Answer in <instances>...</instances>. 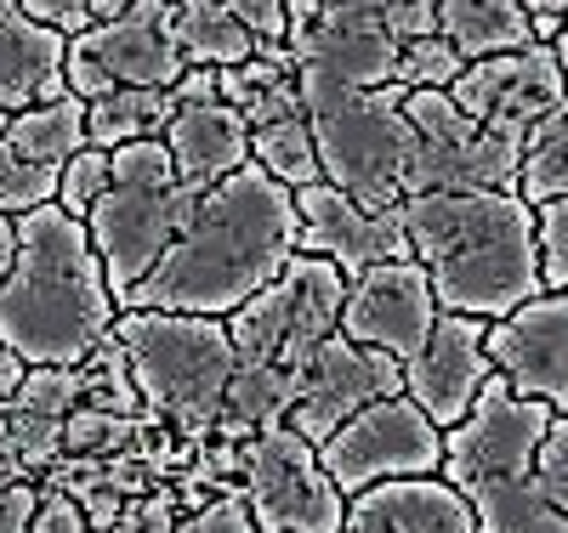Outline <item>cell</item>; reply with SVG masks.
Masks as SVG:
<instances>
[{
	"label": "cell",
	"mask_w": 568,
	"mask_h": 533,
	"mask_svg": "<svg viewBox=\"0 0 568 533\" xmlns=\"http://www.w3.org/2000/svg\"><path fill=\"white\" fill-rule=\"evenodd\" d=\"M296 256H302L296 193L278 187L262 165H245L240 176L205 193L194 227L176 238L154 278L120 312H182L227 324Z\"/></svg>",
	"instance_id": "cell-1"
},
{
	"label": "cell",
	"mask_w": 568,
	"mask_h": 533,
	"mask_svg": "<svg viewBox=\"0 0 568 533\" xmlns=\"http://www.w3.org/2000/svg\"><path fill=\"white\" fill-rule=\"evenodd\" d=\"M114 324L120 301L91 227L58 205L18 216V267L0 284V347L29 369H85Z\"/></svg>",
	"instance_id": "cell-2"
},
{
	"label": "cell",
	"mask_w": 568,
	"mask_h": 533,
	"mask_svg": "<svg viewBox=\"0 0 568 533\" xmlns=\"http://www.w3.org/2000/svg\"><path fill=\"white\" fill-rule=\"evenodd\" d=\"M404 233L438 307L455 318L500 324L546 296L535 211L517 193H420L404 199Z\"/></svg>",
	"instance_id": "cell-3"
},
{
	"label": "cell",
	"mask_w": 568,
	"mask_h": 533,
	"mask_svg": "<svg viewBox=\"0 0 568 533\" xmlns=\"http://www.w3.org/2000/svg\"><path fill=\"white\" fill-rule=\"evenodd\" d=\"M551 420V403L517 398L495 375L478 409L444 431V482L471 505L478 533H568V516L540 489Z\"/></svg>",
	"instance_id": "cell-4"
},
{
	"label": "cell",
	"mask_w": 568,
	"mask_h": 533,
	"mask_svg": "<svg viewBox=\"0 0 568 533\" xmlns=\"http://www.w3.org/2000/svg\"><path fill=\"white\" fill-rule=\"evenodd\" d=\"M114 341L131 363L142 409L154 420H171L187 443L216 438L222 398L240 369L227 324L182 312H120Z\"/></svg>",
	"instance_id": "cell-5"
},
{
	"label": "cell",
	"mask_w": 568,
	"mask_h": 533,
	"mask_svg": "<svg viewBox=\"0 0 568 533\" xmlns=\"http://www.w3.org/2000/svg\"><path fill=\"white\" fill-rule=\"evenodd\" d=\"M409 91H353V96H324L307 109L324 182L342 187L364 211H398L409 199L415 176V125L404 114Z\"/></svg>",
	"instance_id": "cell-6"
},
{
	"label": "cell",
	"mask_w": 568,
	"mask_h": 533,
	"mask_svg": "<svg viewBox=\"0 0 568 533\" xmlns=\"http://www.w3.org/2000/svg\"><path fill=\"white\" fill-rule=\"evenodd\" d=\"M291 58L307 109L324 96L398 85L404 45L387 34V7L375 0H291Z\"/></svg>",
	"instance_id": "cell-7"
},
{
	"label": "cell",
	"mask_w": 568,
	"mask_h": 533,
	"mask_svg": "<svg viewBox=\"0 0 568 533\" xmlns=\"http://www.w3.org/2000/svg\"><path fill=\"white\" fill-rule=\"evenodd\" d=\"M347 312V273L318 256H296L256 301H245L227 318V341L240 363H273V369H302L329 335H342Z\"/></svg>",
	"instance_id": "cell-8"
},
{
	"label": "cell",
	"mask_w": 568,
	"mask_h": 533,
	"mask_svg": "<svg viewBox=\"0 0 568 533\" xmlns=\"http://www.w3.org/2000/svg\"><path fill=\"white\" fill-rule=\"evenodd\" d=\"M404 114L415 125L409 199H420V193H517L524 142L466 120L449 91H409Z\"/></svg>",
	"instance_id": "cell-9"
},
{
	"label": "cell",
	"mask_w": 568,
	"mask_h": 533,
	"mask_svg": "<svg viewBox=\"0 0 568 533\" xmlns=\"http://www.w3.org/2000/svg\"><path fill=\"white\" fill-rule=\"evenodd\" d=\"M240 489L256 533H347V494L324 471L318 449L291 426L240 449Z\"/></svg>",
	"instance_id": "cell-10"
},
{
	"label": "cell",
	"mask_w": 568,
	"mask_h": 533,
	"mask_svg": "<svg viewBox=\"0 0 568 533\" xmlns=\"http://www.w3.org/2000/svg\"><path fill=\"white\" fill-rule=\"evenodd\" d=\"M200 205H205L200 187L171 182V187H114L109 199L85 216L91 245L103 256V273H109V289H114L120 307L154 278V267L171 256V245L194 227Z\"/></svg>",
	"instance_id": "cell-11"
},
{
	"label": "cell",
	"mask_w": 568,
	"mask_h": 533,
	"mask_svg": "<svg viewBox=\"0 0 568 533\" xmlns=\"http://www.w3.org/2000/svg\"><path fill=\"white\" fill-rule=\"evenodd\" d=\"M171 0H131L120 23H98L91 34L69 40V96L103 103L109 91H176L187 74L182 52L165 34Z\"/></svg>",
	"instance_id": "cell-12"
},
{
	"label": "cell",
	"mask_w": 568,
	"mask_h": 533,
	"mask_svg": "<svg viewBox=\"0 0 568 533\" xmlns=\"http://www.w3.org/2000/svg\"><path fill=\"white\" fill-rule=\"evenodd\" d=\"M318 460L336 476V489L347 500H358L369 489H382V482L444 476V431L420 414V403L387 398V403H369L364 414H353L318 449Z\"/></svg>",
	"instance_id": "cell-13"
},
{
	"label": "cell",
	"mask_w": 568,
	"mask_h": 533,
	"mask_svg": "<svg viewBox=\"0 0 568 533\" xmlns=\"http://www.w3.org/2000/svg\"><path fill=\"white\" fill-rule=\"evenodd\" d=\"M387 398H404V363L347 341V335H329V341L296 369L291 431L307 438L313 449H324L353 414H364L369 403H387Z\"/></svg>",
	"instance_id": "cell-14"
},
{
	"label": "cell",
	"mask_w": 568,
	"mask_h": 533,
	"mask_svg": "<svg viewBox=\"0 0 568 533\" xmlns=\"http://www.w3.org/2000/svg\"><path fill=\"white\" fill-rule=\"evenodd\" d=\"M449 96H455V109L466 120H478L484 131L529 142L551 114L568 109V80H562V63H557V45H529V52H511V58L471 63Z\"/></svg>",
	"instance_id": "cell-15"
},
{
	"label": "cell",
	"mask_w": 568,
	"mask_h": 533,
	"mask_svg": "<svg viewBox=\"0 0 568 533\" xmlns=\"http://www.w3.org/2000/svg\"><path fill=\"white\" fill-rule=\"evenodd\" d=\"M444 307L433 296V278L420 262H387L369 267L364 278L347 284V312H342V335L369 352H387L398 363H409L426 341H433Z\"/></svg>",
	"instance_id": "cell-16"
},
{
	"label": "cell",
	"mask_w": 568,
	"mask_h": 533,
	"mask_svg": "<svg viewBox=\"0 0 568 533\" xmlns=\"http://www.w3.org/2000/svg\"><path fill=\"white\" fill-rule=\"evenodd\" d=\"M296 216H302V256L342 267L347 284L364 278L369 267L415 262L409 233H404V205L398 211H364L342 187L313 182V187L296 193Z\"/></svg>",
	"instance_id": "cell-17"
},
{
	"label": "cell",
	"mask_w": 568,
	"mask_h": 533,
	"mask_svg": "<svg viewBox=\"0 0 568 533\" xmlns=\"http://www.w3.org/2000/svg\"><path fill=\"white\" fill-rule=\"evenodd\" d=\"M489 380H495L489 324L444 312L438 329H433V341L404 363V398L420 403V414L433 420L438 431H455L471 409H478Z\"/></svg>",
	"instance_id": "cell-18"
},
{
	"label": "cell",
	"mask_w": 568,
	"mask_h": 533,
	"mask_svg": "<svg viewBox=\"0 0 568 533\" xmlns=\"http://www.w3.org/2000/svg\"><path fill=\"white\" fill-rule=\"evenodd\" d=\"M69 96V40L23 12V0H0V114H29Z\"/></svg>",
	"instance_id": "cell-19"
},
{
	"label": "cell",
	"mask_w": 568,
	"mask_h": 533,
	"mask_svg": "<svg viewBox=\"0 0 568 533\" xmlns=\"http://www.w3.org/2000/svg\"><path fill=\"white\" fill-rule=\"evenodd\" d=\"M109 533H256L240 482L187 476L182 489H154L125 505Z\"/></svg>",
	"instance_id": "cell-20"
},
{
	"label": "cell",
	"mask_w": 568,
	"mask_h": 533,
	"mask_svg": "<svg viewBox=\"0 0 568 533\" xmlns=\"http://www.w3.org/2000/svg\"><path fill=\"white\" fill-rule=\"evenodd\" d=\"M347 533H478V516L444 476H404L358 494L347 505Z\"/></svg>",
	"instance_id": "cell-21"
},
{
	"label": "cell",
	"mask_w": 568,
	"mask_h": 533,
	"mask_svg": "<svg viewBox=\"0 0 568 533\" xmlns=\"http://www.w3.org/2000/svg\"><path fill=\"white\" fill-rule=\"evenodd\" d=\"M165 148H171L176 176L187 187L211 193L251 165V125L227 103H194V109H176V120L165 131Z\"/></svg>",
	"instance_id": "cell-22"
},
{
	"label": "cell",
	"mask_w": 568,
	"mask_h": 533,
	"mask_svg": "<svg viewBox=\"0 0 568 533\" xmlns=\"http://www.w3.org/2000/svg\"><path fill=\"white\" fill-rule=\"evenodd\" d=\"M216 91L233 114H245L251 131L278 125V120H307V96H302V74L291 45H256V58L240 69H222Z\"/></svg>",
	"instance_id": "cell-23"
},
{
	"label": "cell",
	"mask_w": 568,
	"mask_h": 533,
	"mask_svg": "<svg viewBox=\"0 0 568 533\" xmlns=\"http://www.w3.org/2000/svg\"><path fill=\"white\" fill-rule=\"evenodd\" d=\"M438 34L466 58V69L540 45L524 0H438Z\"/></svg>",
	"instance_id": "cell-24"
},
{
	"label": "cell",
	"mask_w": 568,
	"mask_h": 533,
	"mask_svg": "<svg viewBox=\"0 0 568 533\" xmlns=\"http://www.w3.org/2000/svg\"><path fill=\"white\" fill-rule=\"evenodd\" d=\"M296 414V375L273 369V363H240L233 369V386L222 398V420H216V443L245 449L267 431L291 426Z\"/></svg>",
	"instance_id": "cell-25"
},
{
	"label": "cell",
	"mask_w": 568,
	"mask_h": 533,
	"mask_svg": "<svg viewBox=\"0 0 568 533\" xmlns=\"http://www.w3.org/2000/svg\"><path fill=\"white\" fill-rule=\"evenodd\" d=\"M165 34L182 52L187 69H240L256 58V40L251 29L233 18L227 0H182V7L165 12Z\"/></svg>",
	"instance_id": "cell-26"
},
{
	"label": "cell",
	"mask_w": 568,
	"mask_h": 533,
	"mask_svg": "<svg viewBox=\"0 0 568 533\" xmlns=\"http://www.w3.org/2000/svg\"><path fill=\"white\" fill-rule=\"evenodd\" d=\"M171 120V91H109L103 103L85 109V142L103 154H120L131 142H165Z\"/></svg>",
	"instance_id": "cell-27"
},
{
	"label": "cell",
	"mask_w": 568,
	"mask_h": 533,
	"mask_svg": "<svg viewBox=\"0 0 568 533\" xmlns=\"http://www.w3.org/2000/svg\"><path fill=\"white\" fill-rule=\"evenodd\" d=\"M7 148L23 160V165H45V171H63L69 160H80L91 142H85V103L63 96V103H45V109H29L12 120L7 131Z\"/></svg>",
	"instance_id": "cell-28"
},
{
	"label": "cell",
	"mask_w": 568,
	"mask_h": 533,
	"mask_svg": "<svg viewBox=\"0 0 568 533\" xmlns=\"http://www.w3.org/2000/svg\"><path fill=\"white\" fill-rule=\"evenodd\" d=\"M251 165H262L278 187H291V193L324 182L318 142H313V125L307 120H278V125L251 131Z\"/></svg>",
	"instance_id": "cell-29"
},
{
	"label": "cell",
	"mask_w": 568,
	"mask_h": 533,
	"mask_svg": "<svg viewBox=\"0 0 568 533\" xmlns=\"http://www.w3.org/2000/svg\"><path fill=\"white\" fill-rule=\"evenodd\" d=\"M517 199L529 211L568 199V109L551 114L529 142H524V176H517Z\"/></svg>",
	"instance_id": "cell-30"
},
{
	"label": "cell",
	"mask_w": 568,
	"mask_h": 533,
	"mask_svg": "<svg viewBox=\"0 0 568 533\" xmlns=\"http://www.w3.org/2000/svg\"><path fill=\"white\" fill-rule=\"evenodd\" d=\"M85 403V369H29L23 392L7 403L18 414H40V420H63Z\"/></svg>",
	"instance_id": "cell-31"
},
{
	"label": "cell",
	"mask_w": 568,
	"mask_h": 533,
	"mask_svg": "<svg viewBox=\"0 0 568 533\" xmlns=\"http://www.w3.org/2000/svg\"><path fill=\"white\" fill-rule=\"evenodd\" d=\"M114 193V154H103V148H85L80 160H69L63 165V176H58V211H69V216H91L103 199Z\"/></svg>",
	"instance_id": "cell-32"
},
{
	"label": "cell",
	"mask_w": 568,
	"mask_h": 533,
	"mask_svg": "<svg viewBox=\"0 0 568 533\" xmlns=\"http://www.w3.org/2000/svg\"><path fill=\"white\" fill-rule=\"evenodd\" d=\"M466 74V58L444 34L420 40V45H404V63H398V85L404 91H455Z\"/></svg>",
	"instance_id": "cell-33"
},
{
	"label": "cell",
	"mask_w": 568,
	"mask_h": 533,
	"mask_svg": "<svg viewBox=\"0 0 568 533\" xmlns=\"http://www.w3.org/2000/svg\"><path fill=\"white\" fill-rule=\"evenodd\" d=\"M535 250H540L546 296H562V289H568V199L535 211Z\"/></svg>",
	"instance_id": "cell-34"
},
{
	"label": "cell",
	"mask_w": 568,
	"mask_h": 533,
	"mask_svg": "<svg viewBox=\"0 0 568 533\" xmlns=\"http://www.w3.org/2000/svg\"><path fill=\"white\" fill-rule=\"evenodd\" d=\"M171 182L182 176L165 142H131V148L114 154V187H171Z\"/></svg>",
	"instance_id": "cell-35"
},
{
	"label": "cell",
	"mask_w": 568,
	"mask_h": 533,
	"mask_svg": "<svg viewBox=\"0 0 568 533\" xmlns=\"http://www.w3.org/2000/svg\"><path fill=\"white\" fill-rule=\"evenodd\" d=\"M63 449H69L63 420H40V414L12 409V454H18V465H52Z\"/></svg>",
	"instance_id": "cell-36"
},
{
	"label": "cell",
	"mask_w": 568,
	"mask_h": 533,
	"mask_svg": "<svg viewBox=\"0 0 568 533\" xmlns=\"http://www.w3.org/2000/svg\"><path fill=\"white\" fill-rule=\"evenodd\" d=\"M227 7L251 29L256 45H284L291 40V7H284V0H227Z\"/></svg>",
	"instance_id": "cell-37"
},
{
	"label": "cell",
	"mask_w": 568,
	"mask_h": 533,
	"mask_svg": "<svg viewBox=\"0 0 568 533\" xmlns=\"http://www.w3.org/2000/svg\"><path fill=\"white\" fill-rule=\"evenodd\" d=\"M540 489H546V500L568 516V414L551 420V438H546V449H540Z\"/></svg>",
	"instance_id": "cell-38"
},
{
	"label": "cell",
	"mask_w": 568,
	"mask_h": 533,
	"mask_svg": "<svg viewBox=\"0 0 568 533\" xmlns=\"http://www.w3.org/2000/svg\"><path fill=\"white\" fill-rule=\"evenodd\" d=\"M23 12L45 29H58L63 40H80L98 29V12H91V0H23Z\"/></svg>",
	"instance_id": "cell-39"
},
{
	"label": "cell",
	"mask_w": 568,
	"mask_h": 533,
	"mask_svg": "<svg viewBox=\"0 0 568 533\" xmlns=\"http://www.w3.org/2000/svg\"><path fill=\"white\" fill-rule=\"evenodd\" d=\"M387 34L398 45H420L438 34V0H387Z\"/></svg>",
	"instance_id": "cell-40"
},
{
	"label": "cell",
	"mask_w": 568,
	"mask_h": 533,
	"mask_svg": "<svg viewBox=\"0 0 568 533\" xmlns=\"http://www.w3.org/2000/svg\"><path fill=\"white\" fill-rule=\"evenodd\" d=\"M34 511H40V494L29 482H7L0 489V533H34Z\"/></svg>",
	"instance_id": "cell-41"
},
{
	"label": "cell",
	"mask_w": 568,
	"mask_h": 533,
	"mask_svg": "<svg viewBox=\"0 0 568 533\" xmlns=\"http://www.w3.org/2000/svg\"><path fill=\"white\" fill-rule=\"evenodd\" d=\"M194 103H222L216 91V69H187L171 91V109H194Z\"/></svg>",
	"instance_id": "cell-42"
},
{
	"label": "cell",
	"mask_w": 568,
	"mask_h": 533,
	"mask_svg": "<svg viewBox=\"0 0 568 533\" xmlns=\"http://www.w3.org/2000/svg\"><path fill=\"white\" fill-rule=\"evenodd\" d=\"M524 7H529V29L540 45H557L568 34V7H551V0H524Z\"/></svg>",
	"instance_id": "cell-43"
},
{
	"label": "cell",
	"mask_w": 568,
	"mask_h": 533,
	"mask_svg": "<svg viewBox=\"0 0 568 533\" xmlns=\"http://www.w3.org/2000/svg\"><path fill=\"white\" fill-rule=\"evenodd\" d=\"M18 267V216H0V284Z\"/></svg>",
	"instance_id": "cell-44"
},
{
	"label": "cell",
	"mask_w": 568,
	"mask_h": 533,
	"mask_svg": "<svg viewBox=\"0 0 568 533\" xmlns=\"http://www.w3.org/2000/svg\"><path fill=\"white\" fill-rule=\"evenodd\" d=\"M0 465H18V454H12V409L0 403ZM23 471V465H18Z\"/></svg>",
	"instance_id": "cell-45"
},
{
	"label": "cell",
	"mask_w": 568,
	"mask_h": 533,
	"mask_svg": "<svg viewBox=\"0 0 568 533\" xmlns=\"http://www.w3.org/2000/svg\"><path fill=\"white\" fill-rule=\"evenodd\" d=\"M557 63H562V80H568V34L557 40Z\"/></svg>",
	"instance_id": "cell-46"
},
{
	"label": "cell",
	"mask_w": 568,
	"mask_h": 533,
	"mask_svg": "<svg viewBox=\"0 0 568 533\" xmlns=\"http://www.w3.org/2000/svg\"><path fill=\"white\" fill-rule=\"evenodd\" d=\"M7 131H12V114H0V142H7Z\"/></svg>",
	"instance_id": "cell-47"
}]
</instances>
